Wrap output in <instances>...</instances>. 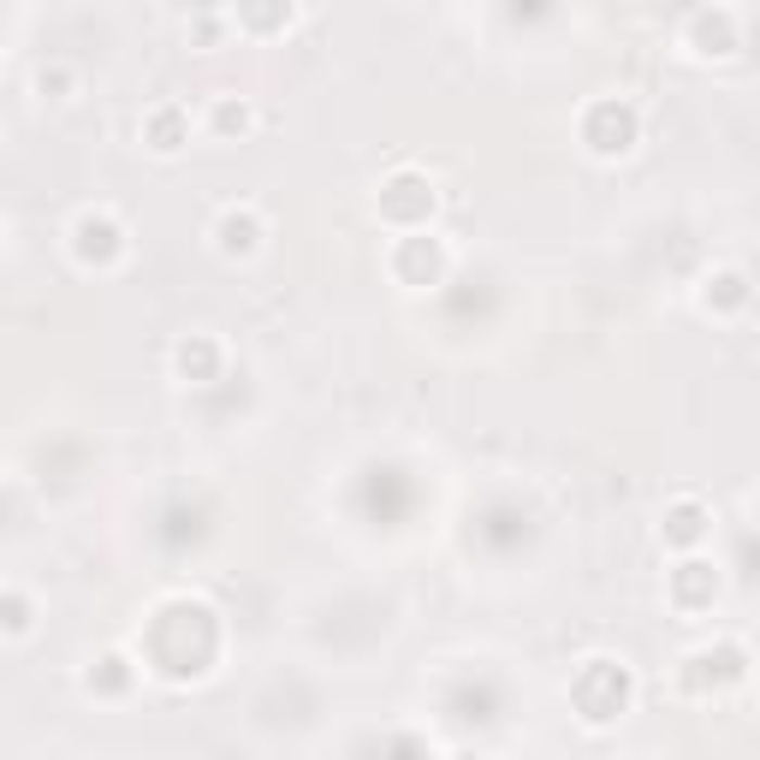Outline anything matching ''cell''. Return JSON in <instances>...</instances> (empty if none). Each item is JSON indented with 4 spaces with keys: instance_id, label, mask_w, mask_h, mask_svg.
Segmentation results:
<instances>
[{
    "instance_id": "cell-1",
    "label": "cell",
    "mask_w": 760,
    "mask_h": 760,
    "mask_svg": "<svg viewBox=\"0 0 760 760\" xmlns=\"http://www.w3.org/2000/svg\"><path fill=\"white\" fill-rule=\"evenodd\" d=\"M262 238H268V220H262L256 202L220 208V220H214V250H220L226 262H250L262 250Z\"/></svg>"
},
{
    "instance_id": "cell-2",
    "label": "cell",
    "mask_w": 760,
    "mask_h": 760,
    "mask_svg": "<svg viewBox=\"0 0 760 760\" xmlns=\"http://www.w3.org/2000/svg\"><path fill=\"white\" fill-rule=\"evenodd\" d=\"M707 511H701V505H695V499H677V505H671V529H666V541H671V547H701V535H707Z\"/></svg>"
},
{
    "instance_id": "cell-3",
    "label": "cell",
    "mask_w": 760,
    "mask_h": 760,
    "mask_svg": "<svg viewBox=\"0 0 760 760\" xmlns=\"http://www.w3.org/2000/svg\"><path fill=\"white\" fill-rule=\"evenodd\" d=\"M214 131H220V137H244V131H256V107H250V101L244 96H220V101H214Z\"/></svg>"
},
{
    "instance_id": "cell-4",
    "label": "cell",
    "mask_w": 760,
    "mask_h": 760,
    "mask_svg": "<svg viewBox=\"0 0 760 760\" xmlns=\"http://www.w3.org/2000/svg\"><path fill=\"white\" fill-rule=\"evenodd\" d=\"M149 137H155V143H149L155 155H179V149L190 143V131H185L179 119H173L167 107H161V113H149Z\"/></svg>"
},
{
    "instance_id": "cell-5",
    "label": "cell",
    "mask_w": 760,
    "mask_h": 760,
    "mask_svg": "<svg viewBox=\"0 0 760 760\" xmlns=\"http://www.w3.org/2000/svg\"><path fill=\"white\" fill-rule=\"evenodd\" d=\"M30 600H24V588H7V642H24L30 636Z\"/></svg>"
}]
</instances>
